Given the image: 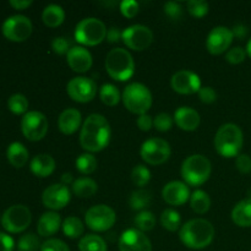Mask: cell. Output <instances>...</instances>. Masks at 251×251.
I'll return each mask as SVG.
<instances>
[{
  "label": "cell",
  "mask_w": 251,
  "mask_h": 251,
  "mask_svg": "<svg viewBox=\"0 0 251 251\" xmlns=\"http://www.w3.org/2000/svg\"><path fill=\"white\" fill-rule=\"evenodd\" d=\"M110 136L112 130L108 120L100 114H91L81 126V147L90 153L100 152L109 145Z\"/></svg>",
  "instance_id": "obj_1"
},
{
  "label": "cell",
  "mask_w": 251,
  "mask_h": 251,
  "mask_svg": "<svg viewBox=\"0 0 251 251\" xmlns=\"http://www.w3.org/2000/svg\"><path fill=\"white\" fill-rule=\"evenodd\" d=\"M179 238L189 249L200 250L207 248L215 238V228L208 221L195 218L181 226Z\"/></svg>",
  "instance_id": "obj_2"
},
{
  "label": "cell",
  "mask_w": 251,
  "mask_h": 251,
  "mask_svg": "<svg viewBox=\"0 0 251 251\" xmlns=\"http://www.w3.org/2000/svg\"><path fill=\"white\" fill-rule=\"evenodd\" d=\"M244 144V135L237 124L227 123L217 130L215 136V149L225 158L238 157Z\"/></svg>",
  "instance_id": "obj_3"
},
{
  "label": "cell",
  "mask_w": 251,
  "mask_h": 251,
  "mask_svg": "<svg viewBox=\"0 0 251 251\" xmlns=\"http://www.w3.org/2000/svg\"><path fill=\"white\" fill-rule=\"evenodd\" d=\"M212 166L207 157L202 154L189 156L181 164V178L186 185L200 186L205 184L211 176Z\"/></svg>",
  "instance_id": "obj_4"
},
{
  "label": "cell",
  "mask_w": 251,
  "mask_h": 251,
  "mask_svg": "<svg viewBox=\"0 0 251 251\" xmlns=\"http://www.w3.org/2000/svg\"><path fill=\"white\" fill-rule=\"evenodd\" d=\"M105 70L114 80L127 81L135 73V63L131 54L123 48L112 49L105 56Z\"/></svg>",
  "instance_id": "obj_5"
},
{
  "label": "cell",
  "mask_w": 251,
  "mask_h": 251,
  "mask_svg": "<svg viewBox=\"0 0 251 251\" xmlns=\"http://www.w3.org/2000/svg\"><path fill=\"white\" fill-rule=\"evenodd\" d=\"M124 105L134 114H146L152 107V93L149 87L140 82H132L125 87L122 95Z\"/></svg>",
  "instance_id": "obj_6"
},
{
  "label": "cell",
  "mask_w": 251,
  "mask_h": 251,
  "mask_svg": "<svg viewBox=\"0 0 251 251\" xmlns=\"http://www.w3.org/2000/svg\"><path fill=\"white\" fill-rule=\"evenodd\" d=\"M107 27L100 19L87 17L76 25L75 39L83 46L93 47L107 38Z\"/></svg>",
  "instance_id": "obj_7"
},
{
  "label": "cell",
  "mask_w": 251,
  "mask_h": 251,
  "mask_svg": "<svg viewBox=\"0 0 251 251\" xmlns=\"http://www.w3.org/2000/svg\"><path fill=\"white\" fill-rule=\"evenodd\" d=\"M171 153L172 150L168 142L163 139H157V137L146 140L140 150L141 158L151 166H159V164L166 163L171 157Z\"/></svg>",
  "instance_id": "obj_8"
},
{
  "label": "cell",
  "mask_w": 251,
  "mask_h": 251,
  "mask_svg": "<svg viewBox=\"0 0 251 251\" xmlns=\"http://www.w3.org/2000/svg\"><path fill=\"white\" fill-rule=\"evenodd\" d=\"M31 211L25 205H14L1 217V226L9 233H21L31 225Z\"/></svg>",
  "instance_id": "obj_9"
},
{
  "label": "cell",
  "mask_w": 251,
  "mask_h": 251,
  "mask_svg": "<svg viewBox=\"0 0 251 251\" xmlns=\"http://www.w3.org/2000/svg\"><path fill=\"white\" fill-rule=\"evenodd\" d=\"M48 120L41 112H27L21 120V131L29 141H41L48 132Z\"/></svg>",
  "instance_id": "obj_10"
},
{
  "label": "cell",
  "mask_w": 251,
  "mask_h": 251,
  "mask_svg": "<svg viewBox=\"0 0 251 251\" xmlns=\"http://www.w3.org/2000/svg\"><path fill=\"white\" fill-rule=\"evenodd\" d=\"M117 215L114 210L107 205H96L87 210L85 222L90 229L95 232H105L114 226Z\"/></svg>",
  "instance_id": "obj_11"
},
{
  "label": "cell",
  "mask_w": 251,
  "mask_h": 251,
  "mask_svg": "<svg viewBox=\"0 0 251 251\" xmlns=\"http://www.w3.org/2000/svg\"><path fill=\"white\" fill-rule=\"evenodd\" d=\"M32 29H33V26H32L31 20L24 15H15V16L9 17L2 24V34L5 38L11 42L26 41L31 36Z\"/></svg>",
  "instance_id": "obj_12"
},
{
  "label": "cell",
  "mask_w": 251,
  "mask_h": 251,
  "mask_svg": "<svg viewBox=\"0 0 251 251\" xmlns=\"http://www.w3.org/2000/svg\"><path fill=\"white\" fill-rule=\"evenodd\" d=\"M69 97L78 103L91 102L97 95V83L92 78L77 76L71 78L66 85Z\"/></svg>",
  "instance_id": "obj_13"
},
{
  "label": "cell",
  "mask_w": 251,
  "mask_h": 251,
  "mask_svg": "<svg viewBox=\"0 0 251 251\" xmlns=\"http://www.w3.org/2000/svg\"><path fill=\"white\" fill-rule=\"evenodd\" d=\"M122 39L127 48L141 51L151 46L153 42V33L144 25H132L123 31Z\"/></svg>",
  "instance_id": "obj_14"
},
{
  "label": "cell",
  "mask_w": 251,
  "mask_h": 251,
  "mask_svg": "<svg viewBox=\"0 0 251 251\" xmlns=\"http://www.w3.org/2000/svg\"><path fill=\"white\" fill-rule=\"evenodd\" d=\"M233 38L234 36L232 29L225 26H217L208 33L206 39V48L213 55H220L229 50Z\"/></svg>",
  "instance_id": "obj_15"
},
{
  "label": "cell",
  "mask_w": 251,
  "mask_h": 251,
  "mask_svg": "<svg viewBox=\"0 0 251 251\" xmlns=\"http://www.w3.org/2000/svg\"><path fill=\"white\" fill-rule=\"evenodd\" d=\"M71 193L64 184H53L42 194V202L47 208L53 211L61 210L70 202Z\"/></svg>",
  "instance_id": "obj_16"
},
{
  "label": "cell",
  "mask_w": 251,
  "mask_h": 251,
  "mask_svg": "<svg viewBox=\"0 0 251 251\" xmlns=\"http://www.w3.org/2000/svg\"><path fill=\"white\" fill-rule=\"evenodd\" d=\"M171 86L179 95H193L200 91L201 80L193 71L180 70L172 76Z\"/></svg>",
  "instance_id": "obj_17"
},
{
  "label": "cell",
  "mask_w": 251,
  "mask_h": 251,
  "mask_svg": "<svg viewBox=\"0 0 251 251\" xmlns=\"http://www.w3.org/2000/svg\"><path fill=\"white\" fill-rule=\"evenodd\" d=\"M119 251H152V244L144 232L127 229L119 238Z\"/></svg>",
  "instance_id": "obj_18"
},
{
  "label": "cell",
  "mask_w": 251,
  "mask_h": 251,
  "mask_svg": "<svg viewBox=\"0 0 251 251\" xmlns=\"http://www.w3.org/2000/svg\"><path fill=\"white\" fill-rule=\"evenodd\" d=\"M190 190L185 183L179 180L171 181L166 184L162 190V198L168 205L171 206H181L190 200Z\"/></svg>",
  "instance_id": "obj_19"
},
{
  "label": "cell",
  "mask_w": 251,
  "mask_h": 251,
  "mask_svg": "<svg viewBox=\"0 0 251 251\" xmlns=\"http://www.w3.org/2000/svg\"><path fill=\"white\" fill-rule=\"evenodd\" d=\"M66 63L75 73H86L93 64L92 55L86 48L81 46H74L66 54Z\"/></svg>",
  "instance_id": "obj_20"
},
{
  "label": "cell",
  "mask_w": 251,
  "mask_h": 251,
  "mask_svg": "<svg viewBox=\"0 0 251 251\" xmlns=\"http://www.w3.org/2000/svg\"><path fill=\"white\" fill-rule=\"evenodd\" d=\"M174 122L184 131H194L201 122L200 114L190 107H180L174 113Z\"/></svg>",
  "instance_id": "obj_21"
},
{
  "label": "cell",
  "mask_w": 251,
  "mask_h": 251,
  "mask_svg": "<svg viewBox=\"0 0 251 251\" xmlns=\"http://www.w3.org/2000/svg\"><path fill=\"white\" fill-rule=\"evenodd\" d=\"M81 122H82L81 113L75 108H68L59 115L58 127L63 134L73 135L81 127Z\"/></svg>",
  "instance_id": "obj_22"
},
{
  "label": "cell",
  "mask_w": 251,
  "mask_h": 251,
  "mask_svg": "<svg viewBox=\"0 0 251 251\" xmlns=\"http://www.w3.org/2000/svg\"><path fill=\"white\" fill-rule=\"evenodd\" d=\"M60 215L56 212H46L41 216L38 223H37V232L41 237L48 238L55 234L61 227Z\"/></svg>",
  "instance_id": "obj_23"
},
{
  "label": "cell",
  "mask_w": 251,
  "mask_h": 251,
  "mask_svg": "<svg viewBox=\"0 0 251 251\" xmlns=\"http://www.w3.org/2000/svg\"><path fill=\"white\" fill-rule=\"evenodd\" d=\"M29 169L38 178H47L55 169V161L50 154H37L29 163Z\"/></svg>",
  "instance_id": "obj_24"
},
{
  "label": "cell",
  "mask_w": 251,
  "mask_h": 251,
  "mask_svg": "<svg viewBox=\"0 0 251 251\" xmlns=\"http://www.w3.org/2000/svg\"><path fill=\"white\" fill-rule=\"evenodd\" d=\"M232 221L242 228L251 227V198L239 201L232 210Z\"/></svg>",
  "instance_id": "obj_25"
},
{
  "label": "cell",
  "mask_w": 251,
  "mask_h": 251,
  "mask_svg": "<svg viewBox=\"0 0 251 251\" xmlns=\"http://www.w3.org/2000/svg\"><path fill=\"white\" fill-rule=\"evenodd\" d=\"M6 157L9 163L15 168H22L28 161V151L20 142H12L6 151Z\"/></svg>",
  "instance_id": "obj_26"
},
{
  "label": "cell",
  "mask_w": 251,
  "mask_h": 251,
  "mask_svg": "<svg viewBox=\"0 0 251 251\" xmlns=\"http://www.w3.org/2000/svg\"><path fill=\"white\" fill-rule=\"evenodd\" d=\"M42 20H43L44 25L48 27H58L65 20V11L60 5L50 4L48 6L44 7L43 12H42Z\"/></svg>",
  "instance_id": "obj_27"
},
{
  "label": "cell",
  "mask_w": 251,
  "mask_h": 251,
  "mask_svg": "<svg viewBox=\"0 0 251 251\" xmlns=\"http://www.w3.org/2000/svg\"><path fill=\"white\" fill-rule=\"evenodd\" d=\"M73 193L81 199H87L95 195L98 190V185L93 179L91 178H78L74 180Z\"/></svg>",
  "instance_id": "obj_28"
},
{
  "label": "cell",
  "mask_w": 251,
  "mask_h": 251,
  "mask_svg": "<svg viewBox=\"0 0 251 251\" xmlns=\"http://www.w3.org/2000/svg\"><path fill=\"white\" fill-rule=\"evenodd\" d=\"M191 210L198 215H203L211 207V199L203 190H195L190 196Z\"/></svg>",
  "instance_id": "obj_29"
},
{
  "label": "cell",
  "mask_w": 251,
  "mask_h": 251,
  "mask_svg": "<svg viewBox=\"0 0 251 251\" xmlns=\"http://www.w3.org/2000/svg\"><path fill=\"white\" fill-rule=\"evenodd\" d=\"M61 228H63L64 235L70 239H77L83 234V230H85V226L81 222L80 218L74 217V216L65 218L63 221Z\"/></svg>",
  "instance_id": "obj_30"
},
{
  "label": "cell",
  "mask_w": 251,
  "mask_h": 251,
  "mask_svg": "<svg viewBox=\"0 0 251 251\" xmlns=\"http://www.w3.org/2000/svg\"><path fill=\"white\" fill-rule=\"evenodd\" d=\"M151 201H152L151 193L147 190H142V189H140V190L134 191V193L130 195L129 205L134 211H145V208H147L150 205H151Z\"/></svg>",
  "instance_id": "obj_31"
},
{
  "label": "cell",
  "mask_w": 251,
  "mask_h": 251,
  "mask_svg": "<svg viewBox=\"0 0 251 251\" xmlns=\"http://www.w3.org/2000/svg\"><path fill=\"white\" fill-rule=\"evenodd\" d=\"M80 251H107V244L96 234H87L78 243Z\"/></svg>",
  "instance_id": "obj_32"
},
{
  "label": "cell",
  "mask_w": 251,
  "mask_h": 251,
  "mask_svg": "<svg viewBox=\"0 0 251 251\" xmlns=\"http://www.w3.org/2000/svg\"><path fill=\"white\" fill-rule=\"evenodd\" d=\"M100 98L108 107H114L122 100L119 90L114 85H112V83H104L100 88Z\"/></svg>",
  "instance_id": "obj_33"
},
{
  "label": "cell",
  "mask_w": 251,
  "mask_h": 251,
  "mask_svg": "<svg viewBox=\"0 0 251 251\" xmlns=\"http://www.w3.org/2000/svg\"><path fill=\"white\" fill-rule=\"evenodd\" d=\"M161 225L169 232H176L181 226V217L173 208H167L161 215Z\"/></svg>",
  "instance_id": "obj_34"
},
{
  "label": "cell",
  "mask_w": 251,
  "mask_h": 251,
  "mask_svg": "<svg viewBox=\"0 0 251 251\" xmlns=\"http://www.w3.org/2000/svg\"><path fill=\"white\" fill-rule=\"evenodd\" d=\"M75 164L76 169H77L80 173L88 176V174H92L93 172L97 169L98 162L97 158H96L92 153H88L87 152V153L80 154V156L77 157V159H76Z\"/></svg>",
  "instance_id": "obj_35"
},
{
  "label": "cell",
  "mask_w": 251,
  "mask_h": 251,
  "mask_svg": "<svg viewBox=\"0 0 251 251\" xmlns=\"http://www.w3.org/2000/svg\"><path fill=\"white\" fill-rule=\"evenodd\" d=\"M7 107H9L10 112L14 113V114H26L27 109H28V100L21 93H16V95H12L11 97L7 100Z\"/></svg>",
  "instance_id": "obj_36"
},
{
  "label": "cell",
  "mask_w": 251,
  "mask_h": 251,
  "mask_svg": "<svg viewBox=\"0 0 251 251\" xmlns=\"http://www.w3.org/2000/svg\"><path fill=\"white\" fill-rule=\"evenodd\" d=\"M135 225L140 232H149V230L153 229L156 226V218H154L153 213L150 211H141L135 217Z\"/></svg>",
  "instance_id": "obj_37"
},
{
  "label": "cell",
  "mask_w": 251,
  "mask_h": 251,
  "mask_svg": "<svg viewBox=\"0 0 251 251\" xmlns=\"http://www.w3.org/2000/svg\"><path fill=\"white\" fill-rule=\"evenodd\" d=\"M131 180L139 188L146 186L151 180V172L147 167L139 164V166L134 167V169L131 171Z\"/></svg>",
  "instance_id": "obj_38"
},
{
  "label": "cell",
  "mask_w": 251,
  "mask_h": 251,
  "mask_svg": "<svg viewBox=\"0 0 251 251\" xmlns=\"http://www.w3.org/2000/svg\"><path fill=\"white\" fill-rule=\"evenodd\" d=\"M17 247H19V250L22 251H37L41 249L42 245L37 235L28 233V234H25L20 238Z\"/></svg>",
  "instance_id": "obj_39"
},
{
  "label": "cell",
  "mask_w": 251,
  "mask_h": 251,
  "mask_svg": "<svg viewBox=\"0 0 251 251\" xmlns=\"http://www.w3.org/2000/svg\"><path fill=\"white\" fill-rule=\"evenodd\" d=\"M189 14L194 17H203L208 12V2L203 0H190L186 4Z\"/></svg>",
  "instance_id": "obj_40"
},
{
  "label": "cell",
  "mask_w": 251,
  "mask_h": 251,
  "mask_svg": "<svg viewBox=\"0 0 251 251\" xmlns=\"http://www.w3.org/2000/svg\"><path fill=\"white\" fill-rule=\"evenodd\" d=\"M173 122L174 118H172L168 113H159V114L156 115V118L153 119V126L156 127V130H158V131L166 132L172 129Z\"/></svg>",
  "instance_id": "obj_41"
},
{
  "label": "cell",
  "mask_w": 251,
  "mask_h": 251,
  "mask_svg": "<svg viewBox=\"0 0 251 251\" xmlns=\"http://www.w3.org/2000/svg\"><path fill=\"white\" fill-rule=\"evenodd\" d=\"M73 43L69 38L65 37H55V38L51 41V49L54 50V53L59 54V55H63V54H68L69 50L73 48Z\"/></svg>",
  "instance_id": "obj_42"
},
{
  "label": "cell",
  "mask_w": 251,
  "mask_h": 251,
  "mask_svg": "<svg viewBox=\"0 0 251 251\" xmlns=\"http://www.w3.org/2000/svg\"><path fill=\"white\" fill-rule=\"evenodd\" d=\"M247 50L242 47H234V48L229 49V50L226 53V60L228 63L233 64V65H237V64L243 63L247 58Z\"/></svg>",
  "instance_id": "obj_43"
},
{
  "label": "cell",
  "mask_w": 251,
  "mask_h": 251,
  "mask_svg": "<svg viewBox=\"0 0 251 251\" xmlns=\"http://www.w3.org/2000/svg\"><path fill=\"white\" fill-rule=\"evenodd\" d=\"M139 2L135 1V0H124V1L120 2V11L127 19H132L137 15L139 12Z\"/></svg>",
  "instance_id": "obj_44"
},
{
  "label": "cell",
  "mask_w": 251,
  "mask_h": 251,
  "mask_svg": "<svg viewBox=\"0 0 251 251\" xmlns=\"http://www.w3.org/2000/svg\"><path fill=\"white\" fill-rule=\"evenodd\" d=\"M164 12L167 16L172 20H179L183 14L181 5L178 1H167L163 6Z\"/></svg>",
  "instance_id": "obj_45"
},
{
  "label": "cell",
  "mask_w": 251,
  "mask_h": 251,
  "mask_svg": "<svg viewBox=\"0 0 251 251\" xmlns=\"http://www.w3.org/2000/svg\"><path fill=\"white\" fill-rule=\"evenodd\" d=\"M41 251H70V249L63 240L48 239L42 244Z\"/></svg>",
  "instance_id": "obj_46"
},
{
  "label": "cell",
  "mask_w": 251,
  "mask_h": 251,
  "mask_svg": "<svg viewBox=\"0 0 251 251\" xmlns=\"http://www.w3.org/2000/svg\"><path fill=\"white\" fill-rule=\"evenodd\" d=\"M235 166H237V169L242 174L251 173V158L249 154L240 153L235 158Z\"/></svg>",
  "instance_id": "obj_47"
},
{
  "label": "cell",
  "mask_w": 251,
  "mask_h": 251,
  "mask_svg": "<svg viewBox=\"0 0 251 251\" xmlns=\"http://www.w3.org/2000/svg\"><path fill=\"white\" fill-rule=\"evenodd\" d=\"M199 98L202 103H206V104H211V103L216 102L217 100V93L210 86H205V87H201L200 91L198 92Z\"/></svg>",
  "instance_id": "obj_48"
},
{
  "label": "cell",
  "mask_w": 251,
  "mask_h": 251,
  "mask_svg": "<svg viewBox=\"0 0 251 251\" xmlns=\"http://www.w3.org/2000/svg\"><path fill=\"white\" fill-rule=\"evenodd\" d=\"M136 124L141 131H150V130H151V127L153 126V119H152L151 115L142 114L137 118Z\"/></svg>",
  "instance_id": "obj_49"
},
{
  "label": "cell",
  "mask_w": 251,
  "mask_h": 251,
  "mask_svg": "<svg viewBox=\"0 0 251 251\" xmlns=\"http://www.w3.org/2000/svg\"><path fill=\"white\" fill-rule=\"evenodd\" d=\"M15 243L10 235L0 232V251H12Z\"/></svg>",
  "instance_id": "obj_50"
},
{
  "label": "cell",
  "mask_w": 251,
  "mask_h": 251,
  "mask_svg": "<svg viewBox=\"0 0 251 251\" xmlns=\"http://www.w3.org/2000/svg\"><path fill=\"white\" fill-rule=\"evenodd\" d=\"M123 38V32L120 31L117 27H110L107 32V39L110 43H115V42H119Z\"/></svg>",
  "instance_id": "obj_51"
},
{
  "label": "cell",
  "mask_w": 251,
  "mask_h": 251,
  "mask_svg": "<svg viewBox=\"0 0 251 251\" xmlns=\"http://www.w3.org/2000/svg\"><path fill=\"white\" fill-rule=\"evenodd\" d=\"M10 5L16 10H25L32 5V0H10Z\"/></svg>",
  "instance_id": "obj_52"
},
{
  "label": "cell",
  "mask_w": 251,
  "mask_h": 251,
  "mask_svg": "<svg viewBox=\"0 0 251 251\" xmlns=\"http://www.w3.org/2000/svg\"><path fill=\"white\" fill-rule=\"evenodd\" d=\"M233 32V36L237 37V38H244L248 33V29L244 25H235L232 29Z\"/></svg>",
  "instance_id": "obj_53"
},
{
  "label": "cell",
  "mask_w": 251,
  "mask_h": 251,
  "mask_svg": "<svg viewBox=\"0 0 251 251\" xmlns=\"http://www.w3.org/2000/svg\"><path fill=\"white\" fill-rule=\"evenodd\" d=\"M74 180H73V174L71 173H64L63 176H61V184H64V185L68 186L69 184H71L73 185Z\"/></svg>",
  "instance_id": "obj_54"
},
{
  "label": "cell",
  "mask_w": 251,
  "mask_h": 251,
  "mask_svg": "<svg viewBox=\"0 0 251 251\" xmlns=\"http://www.w3.org/2000/svg\"><path fill=\"white\" fill-rule=\"evenodd\" d=\"M245 50H247V54L249 55V58L251 59V38L249 39V42H248L247 49H245Z\"/></svg>",
  "instance_id": "obj_55"
},
{
  "label": "cell",
  "mask_w": 251,
  "mask_h": 251,
  "mask_svg": "<svg viewBox=\"0 0 251 251\" xmlns=\"http://www.w3.org/2000/svg\"><path fill=\"white\" fill-rule=\"evenodd\" d=\"M19 251H22V250H19Z\"/></svg>",
  "instance_id": "obj_56"
}]
</instances>
